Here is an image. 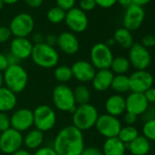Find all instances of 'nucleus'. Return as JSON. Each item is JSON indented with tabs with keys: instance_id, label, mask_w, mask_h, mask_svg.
<instances>
[{
	"instance_id": "ddd939ff",
	"label": "nucleus",
	"mask_w": 155,
	"mask_h": 155,
	"mask_svg": "<svg viewBox=\"0 0 155 155\" xmlns=\"http://www.w3.org/2000/svg\"><path fill=\"white\" fill-rule=\"evenodd\" d=\"M64 21L72 33H81L85 31L89 26L88 16L80 8H73L67 11Z\"/></svg>"
},
{
	"instance_id": "f8f14e48",
	"label": "nucleus",
	"mask_w": 155,
	"mask_h": 155,
	"mask_svg": "<svg viewBox=\"0 0 155 155\" xmlns=\"http://www.w3.org/2000/svg\"><path fill=\"white\" fill-rule=\"evenodd\" d=\"M130 91L131 92L144 93L153 87L154 78L148 70H135L129 76Z\"/></svg>"
},
{
	"instance_id": "3c124183",
	"label": "nucleus",
	"mask_w": 155,
	"mask_h": 155,
	"mask_svg": "<svg viewBox=\"0 0 155 155\" xmlns=\"http://www.w3.org/2000/svg\"><path fill=\"white\" fill-rule=\"evenodd\" d=\"M12 155H33V154H32L28 150L21 148V149L18 150L16 152H14Z\"/></svg>"
},
{
	"instance_id": "bb28decb",
	"label": "nucleus",
	"mask_w": 155,
	"mask_h": 155,
	"mask_svg": "<svg viewBox=\"0 0 155 155\" xmlns=\"http://www.w3.org/2000/svg\"><path fill=\"white\" fill-rule=\"evenodd\" d=\"M130 64L126 57L119 56L113 58L110 69L112 71L114 75H126V73L130 70Z\"/></svg>"
},
{
	"instance_id": "79ce46f5",
	"label": "nucleus",
	"mask_w": 155,
	"mask_h": 155,
	"mask_svg": "<svg viewBox=\"0 0 155 155\" xmlns=\"http://www.w3.org/2000/svg\"><path fill=\"white\" fill-rule=\"evenodd\" d=\"M123 120H124V122L127 124V125H130V126H133L137 120H138V116H136L135 114L133 113H130V112H125L124 113V117H123Z\"/></svg>"
},
{
	"instance_id": "4c0bfd02",
	"label": "nucleus",
	"mask_w": 155,
	"mask_h": 155,
	"mask_svg": "<svg viewBox=\"0 0 155 155\" xmlns=\"http://www.w3.org/2000/svg\"><path fill=\"white\" fill-rule=\"evenodd\" d=\"M12 34L8 27H0V43H6L11 38Z\"/></svg>"
},
{
	"instance_id": "20e7f679",
	"label": "nucleus",
	"mask_w": 155,
	"mask_h": 155,
	"mask_svg": "<svg viewBox=\"0 0 155 155\" xmlns=\"http://www.w3.org/2000/svg\"><path fill=\"white\" fill-rule=\"evenodd\" d=\"M30 58L38 67L47 69L57 67L59 61V54L57 49L45 43L34 45Z\"/></svg>"
},
{
	"instance_id": "8fccbe9b",
	"label": "nucleus",
	"mask_w": 155,
	"mask_h": 155,
	"mask_svg": "<svg viewBox=\"0 0 155 155\" xmlns=\"http://www.w3.org/2000/svg\"><path fill=\"white\" fill-rule=\"evenodd\" d=\"M150 1H151V0H132V3L134 5H137L139 7L143 8L144 6L148 5Z\"/></svg>"
},
{
	"instance_id": "6ab92c4d",
	"label": "nucleus",
	"mask_w": 155,
	"mask_h": 155,
	"mask_svg": "<svg viewBox=\"0 0 155 155\" xmlns=\"http://www.w3.org/2000/svg\"><path fill=\"white\" fill-rule=\"evenodd\" d=\"M57 46L67 55H74L80 49V41L76 35L69 31H65L58 36Z\"/></svg>"
},
{
	"instance_id": "f03ea898",
	"label": "nucleus",
	"mask_w": 155,
	"mask_h": 155,
	"mask_svg": "<svg viewBox=\"0 0 155 155\" xmlns=\"http://www.w3.org/2000/svg\"><path fill=\"white\" fill-rule=\"evenodd\" d=\"M100 114L98 109L91 104H83L76 107L72 113V125L80 130H89L95 127Z\"/></svg>"
},
{
	"instance_id": "4d7b16f0",
	"label": "nucleus",
	"mask_w": 155,
	"mask_h": 155,
	"mask_svg": "<svg viewBox=\"0 0 155 155\" xmlns=\"http://www.w3.org/2000/svg\"><path fill=\"white\" fill-rule=\"evenodd\" d=\"M4 5H5V3L3 2V0H0V10L3 9V8H4Z\"/></svg>"
},
{
	"instance_id": "a878e982",
	"label": "nucleus",
	"mask_w": 155,
	"mask_h": 155,
	"mask_svg": "<svg viewBox=\"0 0 155 155\" xmlns=\"http://www.w3.org/2000/svg\"><path fill=\"white\" fill-rule=\"evenodd\" d=\"M113 38L115 40V43L119 44L124 49H129L134 44L131 32L125 28H118L114 33Z\"/></svg>"
},
{
	"instance_id": "7ed1b4c3",
	"label": "nucleus",
	"mask_w": 155,
	"mask_h": 155,
	"mask_svg": "<svg viewBox=\"0 0 155 155\" xmlns=\"http://www.w3.org/2000/svg\"><path fill=\"white\" fill-rule=\"evenodd\" d=\"M2 74L6 88L15 94L24 91L28 82V74L22 66L19 64L8 66Z\"/></svg>"
},
{
	"instance_id": "dca6fc26",
	"label": "nucleus",
	"mask_w": 155,
	"mask_h": 155,
	"mask_svg": "<svg viewBox=\"0 0 155 155\" xmlns=\"http://www.w3.org/2000/svg\"><path fill=\"white\" fill-rule=\"evenodd\" d=\"M70 68H71L73 78H75L81 83L91 82L93 77L97 71L91 62L82 59L74 62Z\"/></svg>"
},
{
	"instance_id": "2eb2a0df",
	"label": "nucleus",
	"mask_w": 155,
	"mask_h": 155,
	"mask_svg": "<svg viewBox=\"0 0 155 155\" xmlns=\"http://www.w3.org/2000/svg\"><path fill=\"white\" fill-rule=\"evenodd\" d=\"M145 18V12L143 8L137 5H130L126 8L123 16V28L129 31H134L139 29Z\"/></svg>"
},
{
	"instance_id": "cd10ccee",
	"label": "nucleus",
	"mask_w": 155,
	"mask_h": 155,
	"mask_svg": "<svg viewBox=\"0 0 155 155\" xmlns=\"http://www.w3.org/2000/svg\"><path fill=\"white\" fill-rule=\"evenodd\" d=\"M110 89L116 92V94L126 93L130 91L129 77L127 75H114L111 82Z\"/></svg>"
},
{
	"instance_id": "5701e85b",
	"label": "nucleus",
	"mask_w": 155,
	"mask_h": 155,
	"mask_svg": "<svg viewBox=\"0 0 155 155\" xmlns=\"http://www.w3.org/2000/svg\"><path fill=\"white\" fill-rule=\"evenodd\" d=\"M127 150L124 144L118 137L106 139L102 145L103 155H124Z\"/></svg>"
},
{
	"instance_id": "412c9836",
	"label": "nucleus",
	"mask_w": 155,
	"mask_h": 155,
	"mask_svg": "<svg viewBox=\"0 0 155 155\" xmlns=\"http://www.w3.org/2000/svg\"><path fill=\"white\" fill-rule=\"evenodd\" d=\"M105 110L107 114L114 117H120L126 112L125 98L120 94H113L105 101Z\"/></svg>"
},
{
	"instance_id": "c9c22d12",
	"label": "nucleus",
	"mask_w": 155,
	"mask_h": 155,
	"mask_svg": "<svg viewBox=\"0 0 155 155\" xmlns=\"http://www.w3.org/2000/svg\"><path fill=\"white\" fill-rule=\"evenodd\" d=\"M96 6L95 0H81L80 1V8L85 13L93 10Z\"/></svg>"
},
{
	"instance_id": "09e8293b",
	"label": "nucleus",
	"mask_w": 155,
	"mask_h": 155,
	"mask_svg": "<svg viewBox=\"0 0 155 155\" xmlns=\"http://www.w3.org/2000/svg\"><path fill=\"white\" fill-rule=\"evenodd\" d=\"M7 58H8V61L9 66L18 65V64H19V62H20V60H19L16 56H14L12 53H10V52L7 55Z\"/></svg>"
},
{
	"instance_id": "aec40b11",
	"label": "nucleus",
	"mask_w": 155,
	"mask_h": 155,
	"mask_svg": "<svg viewBox=\"0 0 155 155\" xmlns=\"http://www.w3.org/2000/svg\"><path fill=\"white\" fill-rule=\"evenodd\" d=\"M113 78L114 74L110 68L97 70L91 81L92 88L99 92L106 91L109 89H110Z\"/></svg>"
},
{
	"instance_id": "0eeeda50",
	"label": "nucleus",
	"mask_w": 155,
	"mask_h": 155,
	"mask_svg": "<svg viewBox=\"0 0 155 155\" xmlns=\"http://www.w3.org/2000/svg\"><path fill=\"white\" fill-rule=\"evenodd\" d=\"M91 63L92 66L100 69H109L114 58L110 48L105 43H96L91 49Z\"/></svg>"
},
{
	"instance_id": "6e6d98bb",
	"label": "nucleus",
	"mask_w": 155,
	"mask_h": 155,
	"mask_svg": "<svg viewBox=\"0 0 155 155\" xmlns=\"http://www.w3.org/2000/svg\"><path fill=\"white\" fill-rule=\"evenodd\" d=\"M3 84H4V81H3V74L0 72V88L3 87Z\"/></svg>"
},
{
	"instance_id": "37998d69",
	"label": "nucleus",
	"mask_w": 155,
	"mask_h": 155,
	"mask_svg": "<svg viewBox=\"0 0 155 155\" xmlns=\"http://www.w3.org/2000/svg\"><path fill=\"white\" fill-rule=\"evenodd\" d=\"M144 96L149 102V104H153L155 103V88L151 87L150 89L147 90L144 93Z\"/></svg>"
},
{
	"instance_id": "6e6552de",
	"label": "nucleus",
	"mask_w": 155,
	"mask_h": 155,
	"mask_svg": "<svg viewBox=\"0 0 155 155\" xmlns=\"http://www.w3.org/2000/svg\"><path fill=\"white\" fill-rule=\"evenodd\" d=\"M34 27L33 17L28 13H20L12 18L8 28L15 38H28L33 32Z\"/></svg>"
},
{
	"instance_id": "473e14b6",
	"label": "nucleus",
	"mask_w": 155,
	"mask_h": 155,
	"mask_svg": "<svg viewBox=\"0 0 155 155\" xmlns=\"http://www.w3.org/2000/svg\"><path fill=\"white\" fill-rule=\"evenodd\" d=\"M142 136L150 141H155V118L145 121L142 126Z\"/></svg>"
},
{
	"instance_id": "a18cd8bd",
	"label": "nucleus",
	"mask_w": 155,
	"mask_h": 155,
	"mask_svg": "<svg viewBox=\"0 0 155 155\" xmlns=\"http://www.w3.org/2000/svg\"><path fill=\"white\" fill-rule=\"evenodd\" d=\"M9 64L7 58V55L0 53V72H4L8 68Z\"/></svg>"
},
{
	"instance_id": "393cba45",
	"label": "nucleus",
	"mask_w": 155,
	"mask_h": 155,
	"mask_svg": "<svg viewBox=\"0 0 155 155\" xmlns=\"http://www.w3.org/2000/svg\"><path fill=\"white\" fill-rule=\"evenodd\" d=\"M126 146L132 155H147L151 148L150 141L142 135H139L134 140Z\"/></svg>"
},
{
	"instance_id": "ea45409f",
	"label": "nucleus",
	"mask_w": 155,
	"mask_h": 155,
	"mask_svg": "<svg viewBox=\"0 0 155 155\" xmlns=\"http://www.w3.org/2000/svg\"><path fill=\"white\" fill-rule=\"evenodd\" d=\"M81 155H103L102 150L95 146L85 147Z\"/></svg>"
},
{
	"instance_id": "2f4dec72",
	"label": "nucleus",
	"mask_w": 155,
	"mask_h": 155,
	"mask_svg": "<svg viewBox=\"0 0 155 155\" xmlns=\"http://www.w3.org/2000/svg\"><path fill=\"white\" fill-rule=\"evenodd\" d=\"M47 18L48 21L52 24H58L65 20L66 11L59 8L58 7H54L48 11Z\"/></svg>"
},
{
	"instance_id": "a19ab883",
	"label": "nucleus",
	"mask_w": 155,
	"mask_h": 155,
	"mask_svg": "<svg viewBox=\"0 0 155 155\" xmlns=\"http://www.w3.org/2000/svg\"><path fill=\"white\" fill-rule=\"evenodd\" d=\"M96 5L102 8H112L116 3L117 0H95Z\"/></svg>"
},
{
	"instance_id": "c03bdc74",
	"label": "nucleus",
	"mask_w": 155,
	"mask_h": 155,
	"mask_svg": "<svg viewBox=\"0 0 155 155\" xmlns=\"http://www.w3.org/2000/svg\"><path fill=\"white\" fill-rule=\"evenodd\" d=\"M44 43L50 46V47H55L58 43V37L52 34H48L45 37Z\"/></svg>"
},
{
	"instance_id": "b1692460",
	"label": "nucleus",
	"mask_w": 155,
	"mask_h": 155,
	"mask_svg": "<svg viewBox=\"0 0 155 155\" xmlns=\"http://www.w3.org/2000/svg\"><path fill=\"white\" fill-rule=\"evenodd\" d=\"M43 142H44V132L37 129L29 130L23 139V144L26 147V149L28 150H38L42 146Z\"/></svg>"
},
{
	"instance_id": "c756f323",
	"label": "nucleus",
	"mask_w": 155,
	"mask_h": 155,
	"mask_svg": "<svg viewBox=\"0 0 155 155\" xmlns=\"http://www.w3.org/2000/svg\"><path fill=\"white\" fill-rule=\"evenodd\" d=\"M140 135L139 130L136 127L130 126V125H126L124 127H121L118 138L126 145L130 143L132 140H134L138 136Z\"/></svg>"
},
{
	"instance_id": "5fc2aeb1",
	"label": "nucleus",
	"mask_w": 155,
	"mask_h": 155,
	"mask_svg": "<svg viewBox=\"0 0 155 155\" xmlns=\"http://www.w3.org/2000/svg\"><path fill=\"white\" fill-rule=\"evenodd\" d=\"M19 1V0H3V2L5 4H8V5H13V4H16Z\"/></svg>"
},
{
	"instance_id": "e433bc0d",
	"label": "nucleus",
	"mask_w": 155,
	"mask_h": 155,
	"mask_svg": "<svg viewBox=\"0 0 155 155\" xmlns=\"http://www.w3.org/2000/svg\"><path fill=\"white\" fill-rule=\"evenodd\" d=\"M33 155H58L52 146H41L36 150Z\"/></svg>"
},
{
	"instance_id": "7c9ffc66",
	"label": "nucleus",
	"mask_w": 155,
	"mask_h": 155,
	"mask_svg": "<svg viewBox=\"0 0 155 155\" xmlns=\"http://www.w3.org/2000/svg\"><path fill=\"white\" fill-rule=\"evenodd\" d=\"M54 77L59 84H66L73 78L71 68L66 65L57 66L54 70Z\"/></svg>"
},
{
	"instance_id": "423d86ee",
	"label": "nucleus",
	"mask_w": 155,
	"mask_h": 155,
	"mask_svg": "<svg viewBox=\"0 0 155 155\" xmlns=\"http://www.w3.org/2000/svg\"><path fill=\"white\" fill-rule=\"evenodd\" d=\"M34 126L37 130L47 132L51 130L57 123V114L50 106L42 104L33 110Z\"/></svg>"
},
{
	"instance_id": "13d9d810",
	"label": "nucleus",
	"mask_w": 155,
	"mask_h": 155,
	"mask_svg": "<svg viewBox=\"0 0 155 155\" xmlns=\"http://www.w3.org/2000/svg\"><path fill=\"white\" fill-rule=\"evenodd\" d=\"M0 155H2V154H0Z\"/></svg>"
},
{
	"instance_id": "39448f33",
	"label": "nucleus",
	"mask_w": 155,
	"mask_h": 155,
	"mask_svg": "<svg viewBox=\"0 0 155 155\" xmlns=\"http://www.w3.org/2000/svg\"><path fill=\"white\" fill-rule=\"evenodd\" d=\"M52 101L55 108L62 112H71L76 109L73 90L67 84L57 85L52 91Z\"/></svg>"
},
{
	"instance_id": "4be33fe9",
	"label": "nucleus",
	"mask_w": 155,
	"mask_h": 155,
	"mask_svg": "<svg viewBox=\"0 0 155 155\" xmlns=\"http://www.w3.org/2000/svg\"><path fill=\"white\" fill-rule=\"evenodd\" d=\"M18 103L17 94L6 87L0 88V112L8 113L13 110Z\"/></svg>"
},
{
	"instance_id": "f257e3e1",
	"label": "nucleus",
	"mask_w": 155,
	"mask_h": 155,
	"mask_svg": "<svg viewBox=\"0 0 155 155\" xmlns=\"http://www.w3.org/2000/svg\"><path fill=\"white\" fill-rule=\"evenodd\" d=\"M52 147L58 155H81L85 148L83 131L73 125H67L58 132Z\"/></svg>"
},
{
	"instance_id": "c85d7f7f",
	"label": "nucleus",
	"mask_w": 155,
	"mask_h": 155,
	"mask_svg": "<svg viewBox=\"0 0 155 155\" xmlns=\"http://www.w3.org/2000/svg\"><path fill=\"white\" fill-rule=\"evenodd\" d=\"M74 99L76 101V104L78 105H83L90 103L91 101V91L87 86L84 84H80L78 85L74 90Z\"/></svg>"
},
{
	"instance_id": "de8ad7c7",
	"label": "nucleus",
	"mask_w": 155,
	"mask_h": 155,
	"mask_svg": "<svg viewBox=\"0 0 155 155\" xmlns=\"http://www.w3.org/2000/svg\"><path fill=\"white\" fill-rule=\"evenodd\" d=\"M44 40H45V37L41 33H35L32 37L31 42L33 43V45H38L44 43Z\"/></svg>"
},
{
	"instance_id": "4468645a",
	"label": "nucleus",
	"mask_w": 155,
	"mask_h": 155,
	"mask_svg": "<svg viewBox=\"0 0 155 155\" xmlns=\"http://www.w3.org/2000/svg\"><path fill=\"white\" fill-rule=\"evenodd\" d=\"M10 126L12 129L19 131H28L34 126L33 110L22 108L15 110L10 116Z\"/></svg>"
},
{
	"instance_id": "72a5a7b5",
	"label": "nucleus",
	"mask_w": 155,
	"mask_h": 155,
	"mask_svg": "<svg viewBox=\"0 0 155 155\" xmlns=\"http://www.w3.org/2000/svg\"><path fill=\"white\" fill-rule=\"evenodd\" d=\"M11 128L10 126V116L8 113L0 112V132H3Z\"/></svg>"
},
{
	"instance_id": "a211bd4d",
	"label": "nucleus",
	"mask_w": 155,
	"mask_h": 155,
	"mask_svg": "<svg viewBox=\"0 0 155 155\" xmlns=\"http://www.w3.org/2000/svg\"><path fill=\"white\" fill-rule=\"evenodd\" d=\"M33 43L28 38H14L10 43V53L19 60H24L31 57Z\"/></svg>"
},
{
	"instance_id": "9d476101",
	"label": "nucleus",
	"mask_w": 155,
	"mask_h": 155,
	"mask_svg": "<svg viewBox=\"0 0 155 155\" xmlns=\"http://www.w3.org/2000/svg\"><path fill=\"white\" fill-rule=\"evenodd\" d=\"M23 134L12 128L0 133V150L4 154H13L23 146Z\"/></svg>"
},
{
	"instance_id": "603ef678",
	"label": "nucleus",
	"mask_w": 155,
	"mask_h": 155,
	"mask_svg": "<svg viewBox=\"0 0 155 155\" xmlns=\"http://www.w3.org/2000/svg\"><path fill=\"white\" fill-rule=\"evenodd\" d=\"M117 3H119L121 7L127 8H129L130 5H132V0H117Z\"/></svg>"
},
{
	"instance_id": "864d4df0",
	"label": "nucleus",
	"mask_w": 155,
	"mask_h": 155,
	"mask_svg": "<svg viewBox=\"0 0 155 155\" xmlns=\"http://www.w3.org/2000/svg\"><path fill=\"white\" fill-rule=\"evenodd\" d=\"M105 44H106L109 48H110V47H112V46L115 44V40H114L113 38H109V39L105 42Z\"/></svg>"
},
{
	"instance_id": "9b49d317",
	"label": "nucleus",
	"mask_w": 155,
	"mask_h": 155,
	"mask_svg": "<svg viewBox=\"0 0 155 155\" xmlns=\"http://www.w3.org/2000/svg\"><path fill=\"white\" fill-rule=\"evenodd\" d=\"M95 127L101 136L109 139L118 137L122 125L119 118L105 113L99 116Z\"/></svg>"
},
{
	"instance_id": "f3484780",
	"label": "nucleus",
	"mask_w": 155,
	"mask_h": 155,
	"mask_svg": "<svg viewBox=\"0 0 155 155\" xmlns=\"http://www.w3.org/2000/svg\"><path fill=\"white\" fill-rule=\"evenodd\" d=\"M126 111L135 114L136 116L143 115L149 110V102L143 93L130 92L125 98Z\"/></svg>"
},
{
	"instance_id": "f704fd0d",
	"label": "nucleus",
	"mask_w": 155,
	"mask_h": 155,
	"mask_svg": "<svg viewBox=\"0 0 155 155\" xmlns=\"http://www.w3.org/2000/svg\"><path fill=\"white\" fill-rule=\"evenodd\" d=\"M56 4L57 7L67 12L75 8L76 0H56Z\"/></svg>"
},
{
	"instance_id": "1a4fd4ad",
	"label": "nucleus",
	"mask_w": 155,
	"mask_h": 155,
	"mask_svg": "<svg viewBox=\"0 0 155 155\" xmlns=\"http://www.w3.org/2000/svg\"><path fill=\"white\" fill-rule=\"evenodd\" d=\"M130 67L136 70H147L151 62V56L148 48L140 43H134L129 48V57Z\"/></svg>"
},
{
	"instance_id": "58836bf2",
	"label": "nucleus",
	"mask_w": 155,
	"mask_h": 155,
	"mask_svg": "<svg viewBox=\"0 0 155 155\" xmlns=\"http://www.w3.org/2000/svg\"><path fill=\"white\" fill-rule=\"evenodd\" d=\"M144 48H150L155 47V36L153 35H146L141 38V43H140Z\"/></svg>"
},
{
	"instance_id": "49530a36",
	"label": "nucleus",
	"mask_w": 155,
	"mask_h": 155,
	"mask_svg": "<svg viewBox=\"0 0 155 155\" xmlns=\"http://www.w3.org/2000/svg\"><path fill=\"white\" fill-rule=\"evenodd\" d=\"M24 1L28 7L32 8H38L42 6L44 0H24Z\"/></svg>"
}]
</instances>
